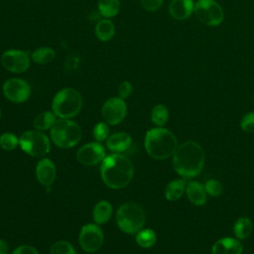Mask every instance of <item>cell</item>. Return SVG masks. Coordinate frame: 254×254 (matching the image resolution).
<instances>
[{"instance_id":"cell-25","label":"cell","mask_w":254,"mask_h":254,"mask_svg":"<svg viewBox=\"0 0 254 254\" xmlns=\"http://www.w3.org/2000/svg\"><path fill=\"white\" fill-rule=\"evenodd\" d=\"M57 115L53 111H44L36 116L33 125L36 130L45 131L51 129L57 121Z\"/></svg>"},{"instance_id":"cell-16","label":"cell","mask_w":254,"mask_h":254,"mask_svg":"<svg viewBox=\"0 0 254 254\" xmlns=\"http://www.w3.org/2000/svg\"><path fill=\"white\" fill-rule=\"evenodd\" d=\"M242 244L233 237L220 238L211 247V254H242Z\"/></svg>"},{"instance_id":"cell-9","label":"cell","mask_w":254,"mask_h":254,"mask_svg":"<svg viewBox=\"0 0 254 254\" xmlns=\"http://www.w3.org/2000/svg\"><path fill=\"white\" fill-rule=\"evenodd\" d=\"M1 64L2 66L10 72L22 73L30 67L31 57L23 50L11 49L2 54Z\"/></svg>"},{"instance_id":"cell-2","label":"cell","mask_w":254,"mask_h":254,"mask_svg":"<svg viewBox=\"0 0 254 254\" xmlns=\"http://www.w3.org/2000/svg\"><path fill=\"white\" fill-rule=\"evenodd\" d=\"M134 168L130 160L119 153L105 157L101 163L100 174L104 184L111 189H123L131 182Z\"/></svg>"},{"instance_id":"cell-31","label":"cell","mask_w":254,"mask_h":254,"mask_svg":"<svg viewBox=\"0 0 254 254\" xmlns=\"http://www.w3.org/2000/svg\"><path fill=\"white\" fill-rule=\"evenodd\" d=\"M109 128L105 122L97 123L93 128V137L97 142H102L108 137Z\"/></svg>"},{"instance_id":"cell-32","label":"cell","mask_w":254,"mask_h":254,"mask_svg":"<svg viewBox=\"0 0 254 254\" xmlns=\"http://www.w3.org/2000/svg\"><path fill=\"white\" fill-rule=\"evenodd\" d=\"M240 127L247 133H254V111L248 112L242 117Z\"/></svg>"},{"instance_id":"cell-27","label":"cell","mask_w":254,"mask_h":254,"mask_svg":"<svg viewBox=\"0 0 254 254\" xmlns=\"http://www.w3.org/2000/svg\"><path fill=\"white\" fill-rule=\"evenodd\" d=\"M136 242L142 248H150L157 241V235L152 229H141L136 233Z\"/></svg>"},{"instance_id":"cell-18","label":"cell","mask_w":254,"mask_h":254,"mask_svg":"<svg viewBox=\"0 0 254 254\" xmlns=\"http://www.w3.org/2000/svg\"><path fill=\"white\" fill-rule=\"evenodd\" d=\"M132 143L131 136L126 132H117L107 138L106 146L108 150L114 153L124 152L129 149Z\"/></svg>"},{"instance_id":"cell-33","label":"cell","mask_w":254,"mask_h":254,"mask_svg":"<svg viewBox=\"0 0 254 254\" xmlns=\"http://www.w3.org/2000/svg\"><path fill=\"white\" fill-rule=\"evenodd\" d=\"M133 91V85L130 81L124 80L118 86V95L122 99H126L131 95Z\"/></svg>"},{"instance_id":"cell-23","label":"cell","mask_w":254,"mask_h":254,"mask_svg":"<svg viewBox=\"0 0 254 254\" xmlns=\"http://www.w3.org/2000/svg\"><path fill=\"white\" fill-rule=\"evenodd\" d=\"M120 0H98L97 2V8L99 11V14L103 18L111 19L120 11Z\"/></svg>"},{"instance_id":"cell-3","label":"cell","mask_w":254,"mask_h":254,"mask_svg":"<svg viewBox=\"0 0 254 254\" xmlns=\"http://www.w3.org/2000/svg\"><path fill=\"white\" fill-rule=\"evenodd\" d=\"M144 145L149 156L156 160H165L172 157L179 147L176 136L163 127L148 130L145 135Z\"/></svg>"},{"instance_id":"cell-22","label":"cell","mask_w":254,"mask_h":254,"mask_svg":"<svg viewBox=\"0 0 254 254\" xmlns=\"http://www.w3.org/2000/svg\"><path fill=\"white\" fill-rule=\"evenodd\" d=\"M253 231V223L252 221L246 217L241 216L233 224V233L235 237L239 240H244L250 236Z\"/></svg>"},{"instance_id":"cell-37","label":"cell","mask_w":254,"mask_h":254,"mask_svg":"<svg viewBox=\"0 0 254 254\" xmlns=\"http://www.w3.org/2000/svg\"><path fill=\"white\" fill-rule=\"evenodd\" d=\"M0 117H1V109H0Z\"/></svg>"},{"instance_id":"cell-24","label":"cell","mask_w":254,"mask_h":254,"mask_svg":"<svg viewBox=\"0 0 254 254\" xmlns=\"http://www.w3.org/2000/svg\"><path fill=\"white\" fill-rule=\"evenodd\" d=\"M31 61L38 64H47L56 58V51L51 47H40L30 55Z\"/></svg>"},{"instance_id":"cell-8","label":"cell","mask_w":254,"mask_h":254,"mask_svg":"<svg viewBox=\"0 0 254 254\" xmlns=\"http://www.w3.org/2000/svg\"><path fill=\"white\" fill-rule=\"evenodd\" d=\"M194 15L205 26H219L224 19V11L215 0H197L194 3Z\"/></svg>"},{"instance_id":"cell-34","label":"cell","mask_w":254,"mask_h":254,"mask_svg":"<svg viewBox=\"0 0 254 254\" xmlns=\"http://www.w3.org/2000/svg\"><path fill=\"white\" fill-rule=\"evenodd\" d=\"M140 3L146 11L155 12L162 7L164 0H140Z\"/></svg>"},{"instance_id":"cell-7","label":"cell","mask_w":254,"mask_h":254,"mask_svg":"<svg viewBox=\"0 0 254 254\" xmlns=\"http://www.w3.org/2000/svg\"><path fill=\"white\" fill-rule=\"evenodd\" d=\"M19 144L21 149L32 157H44L51 149L49 138L39 130L24 132L19 138Z\"/></svg>"},{"instance_id":"cell-12","label":"cell","mask_w":254,"mask_h":254,"mask_svg":"<svg viewBox=\"0 0 254 254\" xmlns=\"http://www.w3.org/2000/svg\"><path fill=\"white\" fill-rule=\"evenodd\" d=\"M101 114L106 123L117 125L125 118L127 114V105L124 99L119 96L111 97L103 103Z\"/></svg>"},{"instance_id":"cell-26","label":"cell","mask_w":254,"mask_h":254,"mask_svg":"<svg viewBox=\"0 0 254 254\" xmlns=\"http://www.w3.org/2000/svg\"><path fill=\"white\" fill-rule=\"evenodd\" d=\"M151 120L157 127H163L169 120V110L164 104H157L151 111Z\"/></svg>"},{"instance_id":"cell-28","label":"cell","mask_w":254,"mask_h":254,"mask_svg":"<svg viewBox=\"0 0 254 254\" xmlns=\"http://www.w3.org/2000/svg\"><path fill=\"white\" fill-rule=\"evenodd\" d=\"M50 254H76V252L69 242L60 240L52 245Z\"/></svg>"},{"instance_id":"cell-4","label":"cell","mask_w":254,"mask_h":254,"mask_svg":"<svg viewBox=\"0 0 254 254\" xmlns=\"http://www.w3.org/2000/svg\"><path fill=\"white\" fill-rule=\"evenodd\" d=\"M82 107L80 93L72 87L59 90L52 101V110L60 118L69 119L79 113Z\"/></svg>"},{"instance_id":"cell-20","label":"cell","mask_w":254,"mask_h":254,"mask_svg":"<svg viewBox=\"0 0 254 254\" xmlns=\"http://www.w3.org/2000/svg\"><path fill=\"white\" fill-rule=\"evenodd\" d=\"M187 179H178L171 181L165 188V197L169 201H176L186 192Z\"/></svg>"},{"instance_id":"cell-30","label":"cell","mask_w":254,"mask_h":254,"mask_svg":"<svg viewBox=\"0 0 254 254\" xmlns=\"http://www.w3.org/2000/svg\"><path fill=\"white\" fill-rule=\"evenodd\" d=\"M203 186H204L206 193L212 197L219 196L223 191L222 184L218 180H215V179L207 180Z\"/></svg>"},{"instance_id":"cell-1","label":"cell","mask_w":254,"mask_h":254,"mask_svg":"<svg viewBox=\"0 0 254 254\" xmlns=\"http://www.w3.org/2000/svg\"><path fill=\"white\" fill-rule=\"evenodd\" d=\"M173 157V168L178 175L185 179L198 176L202 171L205 154L202 147L195 141H187L180 145Z\"/></svg>"},{"instance_id":"cell-36","label":"cell","mask_w":254,"mask_h":254,"mask_svg":"<svg viewBox=\"0 0 254 254\" xmlns=\"http://www.w3.org/2000/svg\"><path fill=\"white\" fill-rule=\"evenodd\" d=\"M9 246L7 242L3 239H0V254H8Z\"/></svg>"},{"instance_id":"cell-10","label":"cell","mask_w":254,"mask_h":254,"mask_svg":"<svg viewBox=\"0 0 254 254\" xmlns=\"http://www.w3.org/2000/svg\"><path fill=\"white\" fill-rule=\"evenodd\" d=\"M4 96L14 103H23L31 95V86L23 78H8L2 86Z\"/></svg>"},{"instance_id":"cell-6","label":"cell","mask_w":254,"mask_h":254,"mask_svg":"<svg viewBox=\"0 0 254 254\" xmlns=\"http://www.w3.org/2000/svg\"><path fill=\"white\" fill-rule=\"evenodd\" d=\"M82 132L78 124L69 119L60 118L51 128L52 141L61 148H71L81 139Z\"/></svg>"},{"instance_id":"cell-5","label":"cell","mask_w":254,"mask_h":254,"mask_svg":"<svg viewBox=\"0 0 254 254\" xmlns=\"http://www.w3.org/2000/svg\"><path fill=\"white\" fill-rule=\"evenodd\" d=\"M145 212L143 208L135 202L122 204L116 212V223L125 233H137L145 224Z\"/></svg>"},{"instance_id":"cell-17","label":"cell","mask_w":254,"mask_h":254,"mask_svg":"<svg viewBox=\"0 0 254 254\" xmlns=\"http://www.w3.org/2000/svg\"><path fill=\"white\" fill-rule=\"evenodd\" d=\"M186 193L189 200L196 206L203 205L206 202L207 193L205 191L204 186L196 181H190L187 183Z\"/></svg>"},{"instance_id":"cell-29","label":"cell","mask_w":254,"mask_h":254,"mask_svg":"<svg viewBox=\"0 0 254 254\" xmlns=\"http://www.w3.org/2000/svg\"><path fill=\"white\" fill-rule=\"evenodd\" d=\"M18 145H19V138L10 132L3 133L0 136V147L2 149L11 151V150H14Z\"/></svg>"},{"instance_id":"cell-11","label":"cell","mask_w":254,"mask_h":254,"mask_svg":"<svg viewBox=\"0 0 254 254\" xmlns=\"http://www.w3.org/2000/svg\"><path fill=\"white\" fill-rule=\"evenodd\" d=\"M78 240L85 252L93 253L99 250L103 243V232L98 224L88 223L81 227Z\"/></svg>"},{"instance_id":"cell-21","label":"cell","mask_w":254,"mask_h":254,"mask_svg":"<svg viewBox=\"0 0 254 254\" xmlns=\"http://www.w3.org/2000/svg\"><path fill=\"white\" fill-rule=\"evenodd\" d=\"M112 205L107 200L98 201L92 211L93 220L96 224H104L107 222L112 215Z\"/></svg>"},{"instance_id":"cell-15","label":"cell","mask_w":254,"mask_h":254,"mask_svg":"<svg viewBox=\"0 0 254 254\" xmlns=\"http://www.w3.org/2000/svg\"><path fill=\"white\" fill-rule=\"evenodd\" d=\"M56 175V167L50 159L43 158L39 161L36 167V177L40 184L46 187H50L54 183Z\"/></svg>"},{"instance_id":"cell-35","label":"cell","mask_w":254,"mask_h":254,"mask_svg":"<svg viewBox=\"0 0 254 254\" xmlns=\"http://www.w3.org/2000/svg\"><path fill=\"white\" fill-rule=\"evenodd\" d=\"M12 254H39L37 249L31 245H21L17 247Z\"/></svg>"},{"instance_id":"cell-19","label":"cell","mask_w":254,"mask_h":254,"mask_svg":"<svg viewBox=\"0 0 254 254\" xmlns=\"http://www.w3.org/2000/svg\"><path fill=\"white\" fill-rule=\"evenodd\" d=\"M115 31H116V28L114 23L111 21V19H107V18H103L99 20L96 23L94 28L95 36L101 42L110 41L114 37Z\"/></svg>"},{"instance_id":"cell-14","label":"cell","mask_w":254,"mask_h":254,"mask_svg":"<svg viewBox=\"0 0 254 254\" xmlns=\"http://www.w3.org/2000/svg\"><path fill=\"white\" fill-rule=\"evenodd\" d=\"M194 11L193 0H171L169 4L170 16L178 21L189 19Z\"/></svg>"},{"instance_id":"cell-13","label":"cell","mask_w":254,"mask_h":254,"mask_svg":"<svg viewBox=\"0 0 254 254\" xmlns=\"http://www.w3.org/2000/svg\"><path fill=\"white\" fill-rule=\"evenodd\" d=\"M77 161L85 166H93L102 162L105 158L104 147L97 143H88L80 147L76 153Z\"/></svg>"}]
</instances>
